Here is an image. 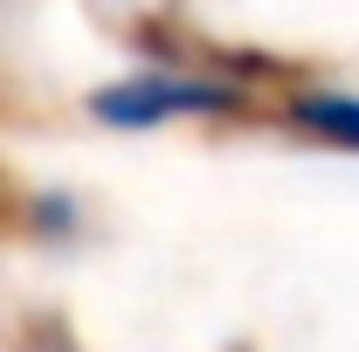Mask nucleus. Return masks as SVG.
Segmentation results:
<instances>
[{"label": "nucleus", "mask_w": 359, "mask_h": 352, "mask_svg": "<svg viewBox=\"0 0 359 352\" xmlns=\"http://www.w3.org/2000/svg\"><path fill=\"white\" fill-rule=\"evenodd\" d=\"M242 104H249L242 83L180 76V69H145V76L90 90V118L111 125V132H152V125H173V118H215V111H242Z\"/></svg>", "instance_id": "1"}, {"label": "nucleus", "mask_w": 359, "mask_h": 352, "mask_svg": "<svg viewBox=\"0 0 359 352\" xmlns=\"http://www.w3.org/2000/svg\"><path fill=\"white\" fill-rule=\"evenodd\" d=\"M290 125L311 132L318 145L359 152V97H346V90H304V97L290 104Z\"/></svg>", "instance_id": "2"}]
</instances>
